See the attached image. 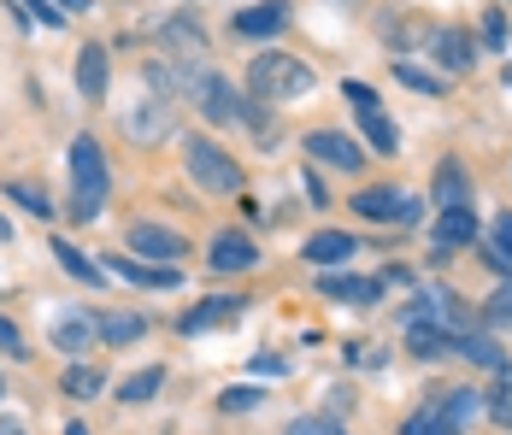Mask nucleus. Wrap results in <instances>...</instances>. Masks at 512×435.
<instances>
[{"instance_id": "nucleus-1", "label": "nucleus", "mask_w": 512, "mask_h": 435, "mask_svg": "<svg viewBox=\"0 0 512 435\" xmlns=\"http://www.w3.org/2000/svg\"><path fill=\"white\" fill-rule=\"evenodd\" d=\"M71 183H77L71 218H77V224L101 218V206H106V153H101L95 136H77V142H71Z\"/></svg>"}, {"instance_id": "nucleus-2", "label": "nucleus", "mask_w": 512, "mask_h": 435, "mask_svg": "<svg viewBox=\"0 0 512 435\" xmlns=\"http://www.w3.org/2000/svg\"><path fill=\"white\" fill-rule=\"evenodd\" d=\"M248 89L259 100H301V95H312V71L295 53H259L248 65Z\"/></svg>"}, {"instance_id": "nucleus-3", "label": "nucleus", "mask_w": 512, "mask_h": 435, "mask_svg": "<svg viewBox=\"0 0 512 435\" xmlns=\"http://www.w3.org/2000/svg\"><path fill=\"white\" fill-rule=\"evenodd\" d=\"M183 165H189V177H195L206 194H236L242 189L236 159H230L218 142H206V136H189V142H183Z\"/></svg>"}, {"instance_id": "nucleus-4", "label": "nucleus", "mask_w": 512, "mask_h": 435, "mask_svg": "<svg viewBox=\"0 0 512 435\" xmlns=\"http://www.w3.org/2000/svg\"><path fill=\"white\" fill-rule=\"evenodd\" d=\"M348 206L371 224H418V212H424V200L407 189H359Z\"/></svg>"}, {"instance_id": "nucleus-5", "label": "nucleus", "mask_w": 512, "mask_h": 435, "mask_svg": "<svg viewBox=\"0 0 512 435\" xmlns=\"http://www.w3.org/2000/svg\"><path fill=\"white\" fill-rule=\"evenodd\" d=\"M195 106H201L206 124H236L248 106H242V95L224 83V77H212V71H201V83H195Z\"/></svg>"}, {"instance_id": "nucleus-6", "label": "nucleus", "mask_w": 512, "mask_h": 435, "mask_svg": "<svg viewBox=\"0 0 512 435\" xmlns=\"http://www.w3.org/2000/svg\"><path fill=\"white\" fill-rule=\"evenodd\" d=\"M342 95H348V100L359 106V124H365V136L377 142V153H395V147H401V136H395V124H389V112H383V100L371 95L365 83H348Z\"/></svg>"}, {"instance_id": "nucleus-7", "label": "nucleus", "mask_w": 512, "mask_h": 435, "mask_svg": "<svg viewBox=\"0 0 512 435\" xmlns=\"http://www.w3.org/2000/svg\"><path fill=\"white\" fill-rule=\"evenodd\" d=\"M307 153L318 165H336V171H359V165H365V147H359L354 136H342V130H312Z\"/></svg>"}, {"instance_id": "nucleus-8", "label": "nucleus", "mask_w": 512, "mask_h": 435, "mask_svg": "<svg viewBox=\"0 0 512 435\" xmlns=\"http://www.w3.org/2000/svg\"><path fill=\"white\" fill-rule=\"evenodd\" d=\"M130 247L142 253V265H148V259L171 265V259H183V253H189V242H183L177 230H165V224H136V230H130Z\"/></svg>"}, {"instance_id": "nucleus-9", "label": "nucleus", "mask_w": 512, "mask_h": 435, "mask_svg": "<svg viewBox=\"0 0 512 435\" xmlns=\"http://www.w3.org/2000/svg\"><path fill=\"white\" fill-rule=\"evenodd\" d=\"M165 130H171V106H165L159 95L154 100H136V106L124 112V136H130V142H159Z\"/></svg>"}, {"instance_id": "nucleus-10", "label": "nucleus", "mask_w": 512, "mask_h": 435, "mask_svg": "<svg viewBox=\"0 0 512 435\" xmlns=\"http://www.w3.org/2000/svg\"><path fill=\"white\" fill-rule=\"evenodd\" d=\"M95 312H59V318H53V347H59V353H89V347H95Z\"/></svg>"}, {"instance_id": "nucleus-11", "label": "nucleus", "mask_w": 512, "mask_h": 435, "mask_svg": "<svg viewBox=\"0 0 512 435\" xmlns=\"http://www.w3.org/2000/svg\"><path fill=\"white\" fill-rule=\"evenodd\" d=\"M106 277H124V283H142V289H177V271L171 265H142V259H106Z\"/></svg>"}, {"instance_id": "nucleus-12", "label": "nucleus", "mask_w": 512, "mask_h": 435, "mask_svg": "<svg viewBox=\"0 0 512 435\" xmlns=\"http://www.w3.org/2000/svg\"><path fill=\"white\" fill-rule=\"evenodd\" d=\"M289 24V6L283 0H259V6H248V12H236V36H277Z\"/></svg>"}, {"instance_id": "nucleus-13", "label": "nucleus", "mask_w": 512, "mask_h": 435, "mask_svg": "<svg viewBox=\"0 0 512 435\" xmlns=\"http://www.w3.org/2000/svg\"><path fill=\"white\" fill-rule=\"evenodd\" d=\"M430 53H436V59H442V71H448V77H460V71H471V36H465V30H454V24H448V30H436V36H430Z\"/></svg>"}, {"instance_id": "nucleus-14", "label": "nucleus", "mask_w": 512, "mask_h": 435, "mask_svg": "<svg viewBox=\"0 0 512 435\" xmlns=\"http://www.w3.org/2000/svg\"><path fill=\"white\" fill-rule=\"evenodd\" d=\"M254 259H259V247L248 242V236H236V230H224V236L212 242V253H206V265H212V271H248Z\"/></svg>"}, {"instance_id": "nucleus-15", "label": "nucleus", "mask_w": 512, "mask_h": 435, "mask_svg": "<svg viewBox=\"0 0 512 435\" xmlns=\"http://www.w3.org/2000/svg\"><path fill=\"white\" fill-rule=\"evenodd\" d=\"M95 336H101L106 347H130V341L148 336V318H142V312H101V318H95Z\"/></svg>"}, {"instance_id": "nucleus-16", "label": "nucleus", "mask_w": 512, "mask_h": 435, "mask_svg": "<svg viewBox=\"0 0 512 435\" xmlns=\"http://www.w3.org/2000/svg\"><path fill=\"white\" fill-rule=\"evenodd\" d=\"M454 353H460V359H471V365H483V371H495V377H501V371L512 365V359H507V347H501V341H489V336H471V330H465V336H454Z\"/></svg>"}, {"instance_id": "nucleus-17", "label": "nucleus", "mask_w": 512, "mask_h": 435, "mask_svg": "<svg viewBox=\"0 0 512 435\" xmlns=\"http://www.w3.org/2000/svg\"><path fill=\"white\" fill-rule=\"evenodd\" d=\"M236 312H242V294H212V300H201V306L183 318V336H201V330L224 324V318H236Z\"/></svg>"}, {"instance_id": "nucleus-18", "label": "nucleus", "mask_w": 512, "mask_h": 435, "mask_svg": "<svg viewBox=\"0 0 512 435\" xmlns=\"http://www.w3.org/2000/svg\"><path fill=\"white\" fill-rule=\"evenodd\" d=\"M471 236H477V218H471V206H448V212L436 218V230H430V242L442 247V253H448V247H465Z\"/></svg>"}, {"instance_id": "nucleus-19", "label": "nucleus", "mask_w": 512, "mask_h": 435, "mask_svg": "<svg viewBox=\"0 0 512 435\" xmlns=\"http://www.w3.org/2000/svg\"><path fill=\"white\" fill-rule=\"evenodd\" d=\"M407 347L418 359H442V353H454V336L442 330V324H430V318H412L407 324Z\"/></svg>"}, {"instance_id": "nucleus-20", "label": "nucleus", "mask_w": 512, "mask_h": 435, "mask_svg": "<svg viewBox=\"0 0 512 435\" xmlns=\"http://www.w3.org/2000/svg\"><path fill=\"white\" fill-rule=\"evenodd\" d=\"M354 236H348V230H318V236H312L307 242V259L312 265H324V271H330V265H342V259H354Z\"/></svg>"}, {"instance_id": "nucleus-21", "label": "nucleus", "mask_w": 512, "mask_h": 435, "mask_svg": "<svg viewBox=\"0 0 512 435\" xmlns=\"http://www.w3.org/2000/svg\"><path fill=\"white\" fill-rule=\"evenodd\" d=\"M430 200H442V212H448V206H465V200H471V189H465V171H460V159H442V165H436V183H430Z\"/></svg>"}, {"instance_id": "nucleus-22", "label": "nucleus", "mask_w": 512, "mask_h": 435, "mask_svg": "<svg viewBox=\"0 0 512 435\" xmlns=\"http://www.w3.org/2000/svg\"><path fill=\"white\" fill-rule=\"evenodd\" d=\"M77 95L83 100L106 95V48H83L77 53Z\"/></svg>"}, {"instance_id": "nucleus-23", "label": "nucleus", "mask_w": 512, "mask_h": 435, "mask_svg": "<svg viewBox=\"0 0 512 435\" xmlns=\"http://www.w3.org/2000/svg\"><path fill=\"white\" fill-rule=\"evenodd\" d=\"M318 294H330V300H342V306H365V300L383 294V277H377V283H359V277H330V271H324Z\"/></svg>"}, {"instance_id": "nucleus-24", "label": "nucleus", "mask_w": 512, "mask_h": 435, "mask_svg": "<svg viewBox=\"0 0 512 435\" xmlns=\"http://www.w3.org/2000/svg\"><path fill=\"white\" fill-rule=\"evenodd\" d=\"M401 435H460V424L448 418V406H442V400H430L424 412H412L407 424H401Z\"/></svg>"}, {"instance_id": "nucleus-25", "label": "nucleus", "mask_w": 512, "mask_h": 435, "mask_svg": "<svg viewBox=\"0 0 512 435\" xmlns=\"http://www.w3.org/2000/svg\"><path fill=\"white\" fill-rule=\"evenodd\" d=\"M48 247H53V259H59L77 283H89V289H101V283H106V271L95 265V259H83V253H77V242H48Z\"/></svg>"}, {"instance_id": "nucleus-26", "label": "nucleus", "mask_w": 512, "mask_h": 435, "mask_svg": "<svg viewBox=\"0 0 512 435\" xmlns=\"http://www.w3.org/2000/svg\"><path fill=\"white\" fill-rule=\"evenodd\" d=\"M65 394H71V400H95V394H101L106 388V377L101 371H95V365H71V371H65Z\"/></svg>"}, {"instance_id": "nucleus-27", "label": "nucleus", "mask_w": 512, "mask_h": 435, "mask_svg": "<svg viewBox=\"0 0 512 435\" xmlns=\"http://www.w3.org/2000/svg\"><path fill=\"white\" fill-rule=\"evenodd\" d=\"M395 77H401L407 89H418V95H448V83H442L436 71H418L412 59H395Z\"/></svg>"}, {"instance_id": "nucleus-28", "label": "nucleus", "mask_w": 512, "mask_h": 435, "mask_svg": "<svg viewBox=\"0 0 512 435\" xmlns=\"http://www.w3.org/2000/svg\"><path fill=\"white\" fill-rule=\"evenodd\" d=\"M159 383H165V371H159V365H148V371H136L130 383L118 388V394H124L130 406H142V400H154V394H159Z\"/></svg>"}, {"instance_id": "nucleus-29", "label": "nucleus", "mask_w": 512, "mask_h": 435, "mask_svg": "<svg viewBox=\"0 0 512 435\" xmlns=\"http://www.w3.org/2000/svg\"><path fill=\"white\" fill-rule=\"evenodd\" d=\"M442 406H448V418H454V424H471V418H477V412H483V400H477V394H471V388H448V394H442Z\"/></svg>"}, {"instance_id": "nucleus-30", "label": "nucleus", "mask_w": 512, "mask_h": 435, "mask_svg": "<svg viewBox=\"0 0 512 435\" xmlns=\"http://www.w3.org/2000/svg\"><path fill=\"white\" fill-rule=\"evenodd\" d=\"M6 194H12V200H18L24 212H36V218H53V200H48L42 189H36V183H6Z\"/></svg>"}, {"instance_id": "nucleus-31", "label": "nucleus", "mask_w": 512, "mask_h": 435, "mask_svg": "<svg viewBox=\"0 0 512 435\" xmlns=\"http://www.w3.org/2000/svg\"><path fill=\"white\" fill-rule=\"evenodd\" d=\"M12 6H24V18H30V24H48V30H65V12H59L53 0H12Z\"/></svg>"}, {"instance_id": "nucleus-32", "label": "nucleus", "mask_w": 512, "mask_h": 435, "mask_svg": "<svg viewBox=\"0 0 512 435\" xmlns=\"http://www.w3.org/2000/svg\"><path fill=\"white\" fill-rule=\"evenodd\" d=\"M495 265H512V212H501L495 218V253H489Z\"/></svg>"}, {"instance_id": "nucleus-33", "label": "nucleus", "mask_w": 512, "mask_h": 435, "mask_svg": "<svg viewBox=\"0 0 512 435\" xmlns=\"http://www.w3.org/2000/svg\"><path fill=\"white\" fill-rule=\"evenodd\" d=\"M218 406H224V412H248V406H259V388H224Z\"/></svg>"}, {"instance_id": "nucleus-34", "label": "nucleus", "mask_w": 512, "mask_h": 435, "mask_svg": "<svg viewBox=\"0 0 512 435\" xmlns=\"http://www.w3.org/2000/svg\"><path fill=\"white\" fill-rule=\"evenodd\" d=\"M0 353H6V359H24V353H30V347H24V336H18V324H12V318H0Z\"/></svg>"}, {"instance_id": "nucleus-35", "label": "nucleus", "mask_w": 512, "mask_h": 435, "mask_svg": "<svg viewBox=\"0 0 512 435\" xmlns=\"http://www.w3.org/2000/svg\"><path fill=\"white\" fill-rule=\"evenodd\" d=\"M283 435H342V424H330V418H295Z\"/></svg>"}, {"instance_id": "nucleus-36", "label": "nucleus", "mask_w": 512, "mask_h": 435, "mask_svg": "<svg viewBox=\"0 0 512 435\" xmlns=\"http://www.w3.org/2000/svg\"><path fill=\"white\" fill-rule=\"evenodd\" d=\"M489 412H495V418H501V424L512 430V383H501L495 394H489Z\"/></svg>"}, {"instance_id": "nucleus-37", "label": "nucleus", "mask_w": 512, "mask_h": 435, "mask_svg": "<svg viewBox=\"0 0 512 435\" xmlns=\"http://www.w3.org/2000/svg\"><path fill=\"white\" fill-rule=\"evenodd\" d=\"M483 42H489V48H507V18H501V12L483 18Z\"/></svg>"}, {"instance_id": "nucleus-38", "label": "nucleus", "mask_w": 512, "mask_h": 435, "mask_svg": "<svg viewBox=\"0 0 512 435\" xmlns=\"http://www.w3.org/2000/svg\"><path fill=\"white\" fill-rule=\"evenodd\" d=\"M489 318H495V324H507V330H512V289H501L495 300H489Z\"/></svg>"}, {"instance_id": "nucleus-39", "label": "nucleus", "mask_w": 512, "mask_h": 435, "mask_svg": "<svg viewBox=\"0 0 512 435\" xmlns=\"http://www.w3.org/2000/svg\"><path fill=\"white\" fill-rule=\"evenodd\" d=\"M0 435H30V430H24L18 418H0Z\"/></svg>"}, {"instance_id": "nucleus-40", "label": "nucleus", "mask_w": 512, "mask_h": 435, "mask_svg": "<svg viewBox=\"0 0 512 435\" xmlns=\"http://www.w3.org/2000/svg\"><path fill=\"white\" fill-rule=\"evenodd\" d=\"M53 6H65V12H83V6H89V0H53Z\"/></svg>"}, {"instance_id": "nucleus-41", "label": "nucleus", "mask_w": 512, "mask_h": 435, "mask_svg": "<svg viewBox=\"0 0 512 435\" xmlns=\"http://www.w3.org/2000/svg\"><path fill=\"white\" fill-rule=\"evenodd\" d=\"M0 242H12V224H6V218H0Z\"/></svg>"}, {"instance_id": "nucleus-42", "label": "nucleus", "mask_w": 512, "mask_h": 435, "mask_svg": "<svg viewBox=\"0 0 512 435\" xmlns=\"http://www.w3.org/2000/svg\"><path fill=\"white\" fill-rule=\"evenodd\" d=\"M65 435H89V430H83V424H71V430H65Z\"/></svg>"}, {"instance_id": "nucleus-43", "label": "nucleus", "mask_w": 512, "mask_h": 435, "mask_svg": "<svg viewBox=\"0 0 512 435\" xmlns=\"http://www.w3.org/2000/svg\"><path fill=\"white\" fill-rule=\"evenodd\" d=\"M507 89H512V65H507Z\"/></svg>"}, {"instance_id": "nucleus-44", "label": "nucleus", "mask_w": 512, "mask_h": 435, "mask_svg": "<svg viewBox=\"0 0 512 435\" xmlns=\"http://www.w3.org/2000/svg\"><path fill=\"white\" fill-rule=\"evenodd\" d=\"M0 394H6V383H0Z\"/></svg>"}]
</instances>
